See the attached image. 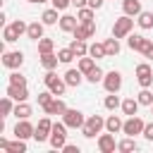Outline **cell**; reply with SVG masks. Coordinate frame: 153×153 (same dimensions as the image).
I'll return each instance as SVG.
<instances>
[{
  "label": "cell",
  "instance_id": "cell-5",
  "mask_svg": "<svg viewBox=\"0 0 153 153\" xmlns=\"http://www.w3.org/2000/svg\"><path fill=\"white\" fill-rule=\"evenodd\" d=\"M136 81H139L141 88H151L153 86V67L148 62L136 65Z\"/></svg>",
  "mask_w": 153,
  "mask_h": 153
},
{
  "label": "cell",
  "instance_id": "cell-45",
  "mask_svg": "<svg viewBox=\"0 0 153 153\" xmlns=\"http://www.w3.org/2000/svg\"><path fill=\"white\" fill-rule=\"evenodd\" d=\"M143 139H146V141H153V122H148V124L143 127Z\"/></svg>",
  "mask_w": 153,
  "mask_h": 153
},
{
  "label": "cell",
  "instance_id": "cell-35",
  "mask_svg": "<svg viewBox=\"0 0 153 153\" xmlns=\"http://www.w3.org/2000/svg\"><path fill=\"white\" fill-rule=\"evenodd\" d=\"M136 24L141 29H153V12H141L139 19H136Z\"/></svg>",
  "mask_w": 153,
  "mask_h": 153
},
{
  "label": "cell",
  "instance_id": "cell-41",
  "mask_svg": "<svg viewBox=\"0 0 153 153\" xmlns=\"http://www.w3.org/2000/svg\"><path fill=\"white\" fill-rule=\"evenodd\" d=\"M10 26L14 29V33H17V36H22V33H26V29H29V24H26V22H22V19H17V22H12Z\"/></svg>",
  "mask_w": 153,
  "mask_h": 153
},
{
  "label": "cell",
  "instance_id": "cell-31",
  "mask_svg": "<svg viewBox=\"0 0 153 153\" xmlns=\"http://www.w3.org/2000/svg\"><path fill=\"white\" fill-rule=\"evenodd\" d=\"M139 148V143L134 141V136H127V139H122L120 143H117V151H122V153H131V151H136Z\"/></svg>",
  "mask_w": 153,
  "mask_h": 153
},
{
  "label": "cell",
  "instance_id": "cell-47",
  "mask_svg": "<svg viewBox=\"0 0 153 153\" xmlns=\"http://www.w3.org/2000/svg\"><path fill=\"white\" fill-rule=\"evenodd\" d=\"M143 57H148V60H153V43H148L146 48H143V53H141Z\"/></svg>",
  "mask_w": 153,
  "mask_h": 153
},
{
  "label": "cell",
  "instance_id": "cell-43",
  "mask_svg": "<svg viewBox=\"0 0 153 153\" xmlns=\"http://www.w3.org/2000/svg\"><path fill=\"white\" fill-rule=\"evenodd\" d=\"M10 84H19V86H26V76H22L19 72H12V74H10Z\"/></svg>",
  "mask_w": 153,
  "mask_h": 153
},
{
  "label": "cell",
  "instance_id": "cell-12",
  "mask_svg": "<svg viewBox=\"0 0 153 153\" xmlns=\"http://www.w3.org/2000/svg\"><path fill=\"white\" fill-rule=\"evenodd\" d=\"M115 148H117V143H115V134L112 131L98 136V151L100 153H115Z\"/></svg>",
  "mask_w": 153,
  "mask_h": 153
},
{
  "label": "cell",
  "instance_id": "cell-34",
  "mask_svg": "<svg viewBox=\"0 0 153 153\" xmlns=\"http://www.w3.org/2000/svg\"><path fill=\"white\" fill-rule=\"evenodd\" d=\"M103 105H105L108 110H117V108H122V100H120V96H117V93H110V96H105Z\"/></svg>",
  "mask_w": 153,
  "mask_h": 153
},
{
  "label": "cell",
  "instance_id": "cell-21",
  "mask_svg": "<svg viewBox=\"0 0 153 153\" xmlns=\"http://www.w3.org/2000/svg\"><path fill=\"white\" fill-rule=\"evenodd\" d=\"M43 22H31L29 24V29H26V38H31V41H41L43 38Z\"/></svg>",
  "mask_w": 153,
  "mask_h": 153
},
{
  "label": "cell",
  "instance_id": "cell-9",
  "mask_svg": "<svg viewBox=\"0 0 153 153\" xmlns=\"http://www.w3.org/2000/svg\"><path fill=\"white\" fill-rule=\"evenodd\" d=\"M143 127H146V122H143L139 115H131V117L124 122L122 134H127V136H136V134H143Z\"/></svg>",
  "mask_w": 153,
  "mask_h": 153
},
{
  "label": "cell",
  "instance_id": "cell-7",
  "mask_svg": "<svg viewBox=\"0 0 153 153\" xmlns=\"http://www.w3.org/2000/svg\"><path fill=\"white\" fill-rule=\"evenodd\" d=\"M103 86H105L108 93H117V91L122 88V74H120L117 69H110V72L103 76Z\"/></svg>",
  "mask_w": 153,
  "mask_h": 153
},
{
  "label": "cell",
  "instance_id": "cell-28",
  "mask_svg": "<svg viewBox=\"0 0 153 153\" xmlns=\"http://www.w3.org/2000/svg\"><path fill=\"white\" fill-rule=\"evenodd\" d=\"M122 127H124V122H122L117 115H110V117L105 120V129H108V131H112V134L122 131Z\"/></svg>",
  "mask_w": 153,
  "mask_h": 153
},
{
  "label": "cell",
  "instance_id": "cell-8",
  "mask_svg": "<svg viewBox=\"0 0 153 153\" xmlns=\"http://www.w3.org/2000/svg\"><path fill=\"white\" fill-rule=\"evenodd\" d=\"M50 131H53V122H50V117H41V120H38V124H36L33 139H36L38 143H43V141H48V139H50Z\"/></svg>",
  "mask_w": 153,
  "mask_h": 153
},
{
  "label": "cell",
  "instance_id": "cell-26",
  "mask_svg": "<svg viewBox=\"0 0 153 153\" xmlns=\"http://www.w3.org/2000/svg\"><path fill=\"white\" fill-rule=\"evenodd\" d=\"M69 48H72V53H74L76 57H84V55H88V45H86V41H79V38H74V41L69 43Z\"/></svg>",
  "mask_w": 153,
  "mask_h": 153
},
{
  "label": "cell",
  "instance_id": "cell-30",
  "mask_svg": "<svg viewBox=\"0 0 153 153\" xmlns=\"http://www.w3.org/2000/svg\"><path fill=\"white\" fill-rule=\"evenodd\" d=\"M120 50H122V48H120V38H115V36H112V38H108V41H105V53H108V57L120 55Z\"/></svg>",
  "mask_w": 153,
  "mask_h": 153
},
{
  "label": "cell",
  "instance_id": "cell-42",
  "mask_svg": "<svg viewBox=\"0 0 153 153\" xmlns=\"http://www.w3.org/2000/svg\"><path fill=\"white\" fill-rule=\"evenodd\" d=\"M2 38H5V43H14L19 36L14 33V29H12V26H5V31H2Z\"/></svg>",
  "mask_w": 153,
  "mask_h": 153
},
{
  "label": "cell",
  "instance_id": "cell-37",
  "mask_svg": "<svg viewBox=\"0 0 153 153\" xmlns=\"http://www.w3.org/2000/svg\"><path fill=\"white\" fill-rule=\"evenodd\" d=\"M136 98H139V103L141 105H153V93H151V88H141L139 93H136Z\"/></svg>",
  "mask_w": 153,
  "mask_h": 153
},
{
  "label": "cell",
  "instance_id": "cell-20",
  "mask_svg": "<svg viewBox=\"0 0 153 153\" xmlns=\"http://www.w3.org/2000/svg\"><path fill=\"white\" fill-rule=\"evenodd\" d=\"M122 10H124V14H129V17H139L143 10H141V0H122Z\"/></svg>",
  "mask_w": 153,
  "mask_h": 153
},
{
  "label": "cell",
  "instance_id": "cell-17",
  "mask_svg": "<svg viewBox=\"0 0 153 153\" xmlns=\"http://www.w3.org/2000/svg\"><path fill=\"white\" fill-rule=\"evenodd\" d=\"M43 110H45V115H65L67 105H65V100H62V98H57V96H55V98H53Z\"/></svg>",
  "mask_w": 153,
  "mask_h": 153
},
{
  "label": "cell",
  "instance_id": "cell-13",
  "mask_svg": "<svg viewBox=\"0 0 153 153\" xmlns=\"http://www.w3.org/2000/svg\"><path fill=\"white\" fill-rule=\"evenodd\" d=\"M12 100H17V103H22V100H26L29 98V88L26 86H19V84H7V91H5Z\"/></svg>",
  "mask_w": 153,
  "mask_h": 153
},
{
  "label": "cell",
  "instance_id": "cell-25",
  "mask_svg": "<svg viewBox=\"0 0 153 153\" xmlns=\"http://www.w3.org/2000/svg\"><path fill=\"white\" fill-rule=\"evenodd\" d=\"M57 12H60V10H55V7H50V10H45V12H43V17H41V22H43L45 26H53V24H60V17H57Z\"/></svg>",
  "mask_w": 153,
  "mask_h": 153
},
{
  "label": "cell",
  "instance_id": "cell-27",
  "mask_svg": "<svg viewBox=\"0 0 153 153\" xmlns=\"http://www.w3.org/2000/svg\"><path fill=\"white\" fill-rule=\"evenodd\" d=\"M88 55H91L93 60H103V57H108V53H105V43H91V45H88Z\"/></svg>",
  "mask_w": 153,
  "mask_h": 153
},
{
  "label": "cell",
  "instance_id": "cell-16",
  "mask_svg": "<svg viewBox=\"0 0 153 153\" xmlns=\"http://www.w3.org/2000/svg\"><path fill=\"white\" fill-rule=\"evenodd\" d=\"M148 43H151V41L143 38L141 33H129V36H127V45H129L131 50H136V53H143V48H146Z\"/></svg>",
  "mask_w": 153,
  "mask_h": 153
},
{
  "label": "cell",
  "instance_id": "cell-6",
  "mask_svg": "<svg viewBox=\"0 0 153 153\" xmlns=\"http://www.w3.org/2000/svg\"><path fill=\"white\" fill-rule=\"evenodd\" d=\"M62 122H65L69 129H81L84 122H86V117H84L81 110H72V108H67L65 115H62Z\"/></svg>",
  "mask_w": 153,
  "mask_h": 153
},
{
  "label": "cell",
  "instance_id": "cell-44",
  "mask_svg": "<svg viewBox=\"0 0 153 153\" xmlns=\"http://www.w3.org/2000/svg\"><path fill=\"white\" fill-rule=\"evenodd\" d=\"M50 2H53V7H55V10H60V12H62V10H67V7L72 5V0H50Z\"/></svg>",
  "mask_w": 153,
  "mask_h": 153
},
{
  "label": "cell",
  "instance_id": "cell-40",
  "mask_svg": "<svg viewBox=\"0 0 153 153\" xmlns=\"http://www.w3.org/2000/svg\"><path fill=\"white\" fill-rule=\"evenodd\" d=\"M36 98H38V105H41V108H45V105H48V103H50V100L55 98V93H53V91L48 88V91H41V93L36 96Z\"/></svg>",
  "mask_w": 153,
  "mask_h": 153
},
{
  "label": "cell",
  "instance_id": "cell-22",
  "mask_svg": "<svg viewBox=\"0 0 153 153\" xmlns=\"http://www.w3.org/2000/svg\"><path fill=\"white\" fill-rule=\"evenodd\" d=\"M139 105H141V103H139V98H134V96H131V98H124V100H122V112L131 117V115H136V112H139Z\"/></svg>",
  "mask_w": 153,
  "mask_h": 153
},
{
  "label": "cell",
  "instance_id": "cell-3",
  "mask_svg": "<svg viewBox=\"0 0 153 153\" xmlns=\"http://www.w3.org/2000/svg\"><path fill=\"white\" fill-rule=\"evenodd\" d=\"M131 29H134V19H131L129 14H122V17H117L115 24H112V36H115V38H127V36L131 33Z\"/></svg>",
  "mask_w": 153,
  "mask_h": 153
},
{
  "label": "cell",
  "instance_id": "cell-39",
  "mask_svg": "<svg viewBox=\"0 0 153 153\" xmlns=\"http://www.w3.org/2000/svg\"><path fill=\"white\" fill-rule=\"evenodd\" d=\"M57 57H60V62L69 65V62H72V60H74L76 55L72 53V48H60V50H57Z\"/></svg>",
  "mask_w": 153,
  "mask_h": 153
},
{
  "label": "cell",
  "instance_id": "cell-18",
  "mask_svg": "<svg viewBox=\"0 0 153 153\" xmlns=\"http://www.w3.org/2000/svg\"><path fill=\"white\" fill-rule=\"evenodd\" d=\"M76 26H79V17H74V14H62L60 17V29L65 33H72Z\"/></svg>",
  "mask_w": 153,
  "mask_h": 153
},
{
  "label": "cell",
  "instance_id": "cell-1",
  "mask_svg": "<svg viewBox=\"0 0 153 153\" xmlns=\"http://www.w3.org/2000/svg\"><path fill=\"white\" fill-rule=\"evenodd\" d=\"M50 146L55 151H62L67 143V124L65 122H53V131H50Z\"/></svg>",
  "mask_w": 153,
  "mask_h": 153
},
{
  "label": "cell",
  "instance_id": "cell-10",
  "mask_svg": "<svg viewBox=\"0 0 153 153\" xmlns=\"http://www.w3.org/2000/svg\"><path fill=\"white\" fill-rule=\"evenodd\" d=\"M2 65L7 69H19L24 65V53L22 50H10V53H2Z\"/></svg>",
  "mask_w": 153,
  "mask_h": 153
},
{
  "label": "cell",
  "instance_id": "cell-11",
  "mask_svg": "<svg viewBox=\"0 0 153 153\" xmlns=\"http://www.w3.org/2000/svg\"><path fill=\"white\" fill-rule=\"evenodd\" d=\"M74 38H79V41H86V38H93L96 36V22H86V24H79L74 31Z\"/></svg>",
  "mask_w": 153,
  "mask_h": 153
},
{
  "label": "cell",
  "instance_id": "cell-36",
  "mask_svg": "<svg viewBox=\"0 0 153 153\" xmlns=\"http://www.w3.org/2000/svg\"><path fill=\"white\" fill-rule=\"evenodd\" d=\"M12 112H14L12 98H10V96H5V98L0 100V115H2V117H7V115H12Z\"/></svg>",
  "mask_w": 153,
  "mask_h": 153
},
{
  "label": "cell",
  "instance_id": "cell-14",
  "mask_svg": "<svg viewBox=\"0 0 153 153\" xmlns=\"http://www.w3.org/2000/svg\"><path fill=\"white\" fill-rule=\"evenodd\" d=\"M0 148H2V151H7V153H26V143H24V139L7 141V139H2V136H0Z\"/></svg>",
  "mask_w": 153,
  "mask_h": 153
},
{
  "label": "cell",
  "instance_id": "cell-4",
  "mask_svg": "<svg viewBox=\"0 0 153 153\" xmlns=\"http://www.w3.org/2000/svg\"><path fill=\"white\" fill-rule=\"evenodd\" d=\"M43 84L55 93V96H62L65 93V88H67V81H65V76L60 79L53 69H45V76H43Z\"/></svg>",
  "mask_w": 153,
  "mask_h": 153
},
{
  "label": "cell",
  "instance_id": "cell-49",
  "mask_svg": "<svg viewBox=\"0 0 153 153\" xmlns=\"http://www.w3.org/2000/svg\"><path fill=\"white\" fill-rule=\"evenodd\" d=\"M72 5H74L76 10H81V7H86V5H88V0H72Z\"/></svg>",
  "mask_w": 153,
  "mask_h": 153
},
{
  "label": "cell",
  "instance_id": "cell-48",
  "mask_svg": "<svg viewBox=\"0 0 153 153\" xmlns=\"http://www.w3.org/2000/svg\"><path fill=\"white\" fill-rule=\"evenodd\" d=\"M103 2H105V0H88V7H93V10H100V7H103Z\"/></svg>",
  "mask_w": 153,
  "mask_h": 153
},
{
  "label": "cell",
  "instance_id": "cell-23",
  "mask_svg": "<svg viewBox=\"0 0 153 153\" xmlns=\"http://www.w3.org/2000/svg\"><path fill=\"white\" fill-rule=\"evenodd\" d=\"M57 62H60V57L55 53H41V67L43 69H55Z\"/></svg>",
  "mask_w": 153,
  "mask_h": 153
},
{
  "label": "cell",
  "instance_id": "cell-50",
  "mask_svg": "<svg viewBox=\"0 0 153 153\" xmlns=\"http://www.w3.org/2000/svg\"><path fill=\"white\" fill-rule=\"evenodd\" d=\"M29 2H33V5L38 2V5H41V2H48V0H29Z\"/></svg>",
  "mask_w": 153,
  "mask_h": 153
},
{
  "label": "cell",
  "instance_id": "cell-19",
  "mask_svg": "<svg viewBox=\"0 0 153 153\" xmlns=\"http://www.w3.org/2000/svg\"><path fill=\"white\" fill-rule=\"evenodd\" d=\"M86 76H84V72L76 67V69H67L65 72V81H67V86H79L81 81H84Z\"/></svg>",
  "mask_w": 153,
  "mask_h": 153
},
{
  "label": "cell",
  "instance_id": "cell-32",
  "mask_svg": "<svg viewBox=\"0 0 153 153\" xmlns=\"http://www.w3.org/2000/svg\"><path fill=\"white\" fill-rule=\"evenodd\" d=\"M93 67H96V60H93L91 55H84V57H79V69L84 72V76H86V74H88Z\"/></svg>",
  "mask_w": 153,
  "mask_h": 153
},
{
  "label": "cell",
  "instance_id": "cell-33",
  "mask_svg": "<svg viewBox=\"0 0 153 153\" xmlns=\"http://www.w3.org/2000/svg\"><path fill=\"white\" fill-rule=\"evenodd\" d=\"M103 76H105V72H103V69L96 65V67H93V69L86 74V81H88V84H98V81H103Z\"/></svg>",
  "mask_w": 153,
  "mask_h": 153
},
{
  "label": "cell",
  "instance_id": "cell-51",
  "mask_svg": "<svg viewBox=\"0 0 153 153\" xmlns=\"http://www.w3.org/2000/svg\"><path fill=\"white\" fill-rule=\"evenodd\" d=\"M151 112H153V105H151Z\"/></svg>",
  "mask_w": 153,
  "mask_h": 153
},
{
  "label": "cell",
  "instance_id": "cell-15",
  "mask_svg": "<svg viewBox=\"0 0 153 153\" xmlns=\"http://www.w3.org/2000/svg\"><path fill=\"white\" fill-rule=\"evenodd\" d=\"M33 131H36V127L29 122V120H22V122H17V127H14V136L17 139H29V136H33Z\"/></svg>",
  "mask_w": 153,
  "mask_h": 153
},
{
  "label": "cell",
  "instance_id": "cell-38",
  "mask_svg": "<svg viewBox=\"0 0 153 153\" xmlns=\"http://www.w3.org/2000/svg\"><path fill=\"white\" fill-rule=\"evenodd\" d=\"M53 48H55V41L53 38H41L38 41V53H53Z\"/></svg>",
  "mask_w": 153,
  "mask_h": 153
},
{
  "label": "cell",
  "instance_id": "cell-29",
  "mask_svg": "<svg viewBox=\"0 0 153 153\" xmlns=\"http://www.w3.org/2000/svg\"><path fill=\"white\" fill-rule=\"evenodd\" d=\"M76 17H79V24H86V22H93V17H96V10L93 7H81V10H76Z\"/></svg>",
  "mask_w": 153,
  "mask_h": 153
},
{
  "label": "cell",
  "instance_id": "cell-46",
  "mask_svg": "<svg viewBox=\"0 0 153 153\" xmlns=\"http://www.w3.org/2000/svg\"><path fill=\"white\" fill-rule=\"evenodd\" d=\"M81 148L79 146H74V143H65V148H62V153H79Z\"/></svg>",
  "mask_w": 153,
  "mask_h": 153
},
{
  "label": "cell",
  "instance_id": "cell-24",
  "mask_svg": "<svg viewBox=\"0 0 153 153\" xmlns=\"http://www.w3.org/2000/svg\"><path fill=\"white\" fill-rule=\"evenodd\" d=\"M17 120H29L31 117V105L26 103V100H22V103H17L14 105V112H12Z\"/></svg>",
  "mask_w": 153,
  "mask_h": 153
},
{
  "label": "cell",
  "instance_id": "cell-2",
  "mask_svg": "<svg viewBox=\"0 0 153 153\" xmlns=\"http://www.w3.org/2000/svg\"><path fill=\"white\" fill-rule=\"evenodd\" d=\"M103 127H105V120L100 115H88L86 122H84V127H81V134L86 139H96V134H100Z\"/></svg>",
  "mask_w": 153,
  "mask_h": 153
}]
</instances>
